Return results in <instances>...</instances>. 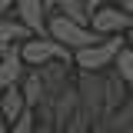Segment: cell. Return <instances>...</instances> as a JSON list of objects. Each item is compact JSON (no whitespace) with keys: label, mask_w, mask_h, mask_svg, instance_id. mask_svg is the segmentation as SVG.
I'll list each match as a JSON object with an SVG mask.
<instances>
[{"label":"cell","mask_w":133,"mask_h":133,"mask_svg":"<svg viewBox=\"0 0 133 133\" xmlns=\"http://www.w3.org/2000/svg\"><path fill=\"white\" fill-rule=\"evenodd\" d=\"M53 10H60V14L73 17V20L90 23V7H87V0H57V7H53Z\"/></svg>","instance_id":"cell-13"},{"label":"cell","mask_w":133,"mask_h":133,"mask_svg":"<svg viewBox=\"0 0 133 133\" xmlns=\"http://www.w3.org/2000/svg\"><path fill=\"white\" fill-rule=\"evenodd\" d=\"M127 43H130V47H133V27H130V30H127Z\"/></svg>","instance_id":"cell-19"},{"label":"cell","mask_w":133,"mask_h":133,"mask_svg":"<svg viewBox=\"0 0 133 133\" xmlns=\"http://www.w3.org/2000/svg\"><path fill=\"white\" fill-rule=\"evenodd\" d=\"M103 3H107V0H87V7H90V14H93L97 7H103Z\"/></svg>","instance_id":"cell-18"},{"label":"cell","mask_w":133,"mask_h":133,"mask_svg":"<svg viewBox=\"0 0 133 133\" xmlns=\"http://www.w3.org/2000/svg\"><path fill=\"white\" fill-rule=\"evenodd\" d=\"M23 110H30V103H27V97H23L20 83L7 87V90H0V113L7 116L10 123H14V120H17L20 113H23Z\"/></svg>","instance_id":"cell-9"},{"label":"cell","mask_w":133,"mask_h":133,"mask_svg":"<svg viewBox=\"0 0 133 133\" xmlns=\"http://www.w3.org/2000/svg\"><path fill=\"white\" fill-rule=\"evenodd\" d=\"M33 127H37V113H33V107H30V110H23L10 123V133H33Z\"/></svg>","instance_id":"cell-14"},{"label":"cell","mask_w":133,"mask_h":133,"mask_svg":"<svg viewBox=\"0 0 133 133\" xmlns=\"http://www.w3.org/2000/svg\"><path fill=\"white\" fill-rule=\"evenodd\" d=\"M123 10H127V14H130V17H133V0H130V3H127V7H123Z\"/></svg>","instance_id":"cell-20"},{"label":"cell","mask_w":133,"mask_h":133,"mask_svg":"<svg viewBox=\"0 0 133 133\" xmlns=\"http://www.w3.org/2000/svg\"><path fill=\"white\" fill-rule=\"evenodd\" d=\"M127 47V33H113V37H100L87 47L73 50V66L87 70V73H103V70H113L116 53Z\"/></svg>","instance_id":"cell-1"},{"label":"cell","mask_w":133,"mask_h":133,"mask_svg":"<svg viewBox=\"0 0 133 133\" xmlns=\"http://www.w3.org/2000/svg\"><path fill=\"white\" fill-rule=\"evenodd\" d=\"M47 33H50V37H57L60 43H66L70 50H80V47H87V43L100 40V33L93 30L90 23H83V20H73V17L60 14V10H50Z\"/></svg>","instance_id":"cell-4"},{"label":"cell","mask_w":133,"mask_h":133,"mask_svg":"<svg viewBox=\"0 0 133 133\" xmlns=\"http://www.w3.org/2000/svg\"><path fill=\"white\" fill-rule=\"evenodd\" d=\"M20 90H23V97H27V103H30L33 110L47 100V83H43V77H40V70H37V66L27 70V77L20 80Z\"/></svg>","instance_id":"cell-10"},{"label":"cell","mask_w":133,"mask_h":133,"mask_svg":"<svg viewBox=\"0 0 133 133\" xmlns=\"http://www.w3.org/2000/svg\"><path fill=\"white\" fill-rule=\"evenodd\" d=\"M77 93H80V113L87 116V123H90V127L100 123V120L107 116V77L80 70Z\"/></svg>","instance_id":"cell-3"},{"label":"cell","mask_w":133,"mask_h":133,"mask_svg":"<svg viewBox=\"0 0 133 133\" xmlns=\"http://www.w3.org/2000/svg\"><path fill=\"white\" fill-rule=\"evenodd\" d=\"M0 133H10V120H7L3 113H0Z\"/></svg>","instance_id":"cell-17"},{"label":"cell","mask_w":133,"mask_h":133,"mask_svg":"<svg viewBox=\"0 0 133 133\" xmlns=\"http://www.w3.org/2000/svg\"><path fill=\"white\" fill-rule=\"evenodd\" d=\"M113 70L123 77V83L130 87V93H133V47L127 43V47L116 53V63H113Z\"/></svg>","instance_id":"cell-12"},{"label":"cell","mask_w":133,"mask_h":133,"mask_svg":"<svg viewBox=\"0 0 133 133\" xmlns=\"http://www.w3.org/2000/svg\"><path fill=\"white\" fill-rule=\"evenodd\" d=\"M50 7L47 0H17L14 3V17L20 23H27L30 33H47V20H50Z\"/></svg>","instance_id":"cell-6"},{"label":"cell","mask_w":133,"mask_h":133,"mask_svg":"<svg viewBox=\"0 0 133 133\" xmlns=\"http://www.w3.org/2000/svg\"><path fill=\"white\" fill-rule=\"evenodd\" d=\"M90 27L100 33V37H113V33H127L133 27V17L116 3V7H97L93 14H90Z\"/></svg>","instance_id":"cell-5"},{"label":"cell","mask_w":133,"mask_h":133,"mask_svg":"<svg viewBox=\"0 0 133 133\" xmlns=\"http://www.w3.org/2000/svg\"><path fill=\"white\" fill-rule=\"evenodd\" d=\"M14 3H17V0H0V17L10 14V10H14Z\"/></svg>","instance_id":"cell-16"},{"label":"cell","mask_w":133,"mask_h":133,"mask_svg":"<svg viewBox=\"0 0 133 133\" xmlns=\"http://www.w3.org/2000/svg\"><path fill=\"white\" fill-rule=\"evenodd\" d=\"M20 53H23L27 66H47L53 60L73 63V50L66 47V43H60L57 37H50V33H33V37H27L20 43Z\"/></svg>","instance_id":"cell-2"},{"label":"cell","mask_w":133,"mask_h":133,"mask_svg":"<svg viewBox=\"0 0 133 133\" xmlns=\"http://www.w3.org/2000/svg\"><path fill=\"white\" fill-rule=\"evenodd\" d=\"M27 37H33L27 23H20L17 17H0V57H3V53H7L10 47L23 43Z\"/></svg>","instance_id":"cell-8"},{"label":"cell","mask_w":133,"mask_h":133,"mask_svg":"<svg viewBox=\"0 0 133 133\" xmlns=\"http://www.w3.org/2000/svg\"><path fill=\"white\" fill-rule=\"evenodd\" d=\"M127 90H130V87L123 83V77H120L116 70H110V73H107V113H113L116 107L127 100Z\"/></svg>","instance_id":"cell-11"},{"label":"cell","mask_w":133,"mask_h":133,"mask_svg":"<svg viewBox=\"0 0 133 133\" xmlns=\"http://www.w3.org/2000/svg\"><path fill=\"white\" fill-rule=\"evenodd\" d=\"M27 60H23V53H20V43L10 47L3 57H0V90H7V87H14L27 77Z\"/></svg>","instance_id":"cell-7"},{"label":"cell","mask_w":133,"mask_h":133,"mask_svg":"<svg viewBox=\"0 0 133 133\" xmlns=\"http://www.w3.org/2000/svg\"><path fill=\"white\" fill-rule=\"evenodd\" d=\"M33 133H57V127H53V123H47V120H43V123H37V127H33Z\"/></svg>","instance_id":"cell-15"},{"label":"cell","mask_w":133,"mask_h":133,"mask_svg":"<svg viewBox=\"0 0 133 133\" xmlns=\"http://www.w3.org/2000/svg\"><path fill=\"white\" fill-rule=\"evenodd\" d=\"M47 3H50V7H57V0H47Z\"/></svg>","instance_id":"cell-21"}]
</instances>
